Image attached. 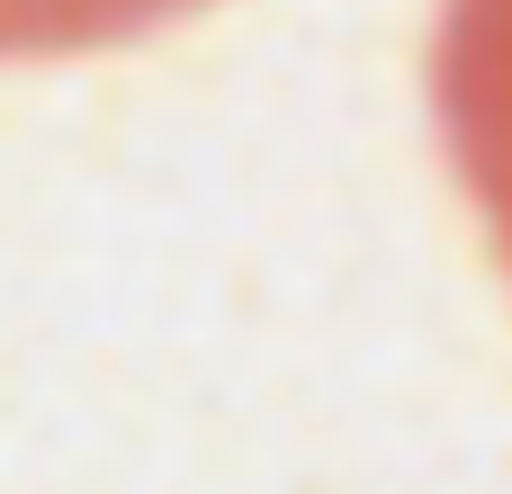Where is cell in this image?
Masks as SVG:
<instances>
[{"instance_id":"cell-1","label":"cell","mask_w":512,"mask_h":494,"mask_svg":"<svg viewBox=\"0 0 512 494\" xmlns=\"http://www.w3.org/2000/svg\"><path fill=\"white\" fill-rule=\"evenodd\" d=\"M207 0H0V63L9 54H90V45H126L153 36L171 18H189Z\"/></svg>"}]
</instances>
